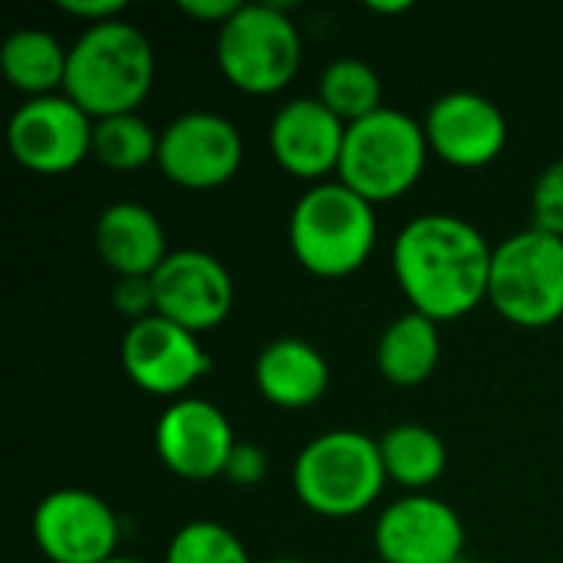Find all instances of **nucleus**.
<instances>
[{"mask_svg":"<svg viewBox=\"0 0 563 563\" xmlns=\"http://www.w3.org/2000/svg\"><path fill=\"white\" fill-rule=\"evenodd\" d=\"M495 247L449 211L412 218L393 244V274L409 307L435 323L468 317L488 300Z\"/></svg>","mask_w":563,"mask_h":563,"instance_id":"f257e3e1","label":"nucleus"},{"mask_svg":"<svg viewBox=\"0 0 563 563\" xmlns=\"http://www.w3.org/2000/svg\"><path fill=\"white\" fill-rule=\"evenodd\" d=\"M155 82V53L148 36L122 20L86 26L69 46L63 92L89 115L109 119L135 112Z\"/></svg>","mask_w":563,"mask_h":563,"instance_id":"f03ea898","label":"nucleus"},{"mask_svg":"<svg viewBox=\"0 0 563 563\" xmlns=\"http://www.w3.org/2000/svg\"><path fill=\"white\" fill-rule=\"evenodd\" d=\"M376 205L340 181L310 185L290 211V251L320 280L356 274L376 247Z\"/></svg>","mask_w":563,"mask_h":563,"instance_id":"7ed1b4c3","label":"nucleus"},{"mask_svg":"<svg viewBox=\"0 0 563 563\" xmlns=\"http://www.w3.org/2000/svg\"><path fill=\"white\" fill-rule=\"evenodd\" d=\"M389 475L379 442L356 429H333L310 439L294 462V492L320 518H356L369 511Z\"/></svg>","mask_w":563,"mask_h":563,"instance_id":"20e7f679","label":"nucleus"},{"mask_svg":"<svg viewBox=\"0 0 563 563\" xmlns=\"http://www.w3.org/2000/svg\"><path fill=\"white\" fill-rule=\"evenodd\" d=\"M429 155L422 122L402 109L383 106L379 112L346 125L336 181L369 205L396 201L419 185Z\"/></svg>","mask_w":563,"mask_h":563,"instance_id":"39448f33","label":"nucleus"},{"mask_svg":"<svg viewBox=\"0 0 563 563\" xmlns=\"http://www.w3.org/2000/svg\"><path fill=\"white\" fill-rule=\"evenodd\" d=\"M221 76L247 96H274L290 86L303 59V40L284 3H241L218 30Z\"/></svg>","mask_w":563,"mask_h":563,"instance_id":"423d86ee","label":"nucleus"},{"mask_svg":"<svg viewBox=\"0 0 563 563\" xmlns=\"http://www.w3.org/2000/svg\"><path fill=\"white\" fill-rule=\"evenodd\" d=\"M488 303L521 330H544L563 317V238L538 228L495 247Z\"/></svg>","mask_w":563,"mask_h":563,"instance_id":"0eeeda50","label":"nucleus"},{"mask_svg":"<svg viewBox=\"0 0 563 563\" xmlns=\"http://www.w3.org/2000/svg\"><path fill=\"white\" fill-rule=\"evenodd\" d=\"M89 119L66 92L26 99L7 122V145L20 168L33 175H66L92 155Z\"/></svg>","mask_w":563,"mask_h":563,"instance_id":"6e6552de","label":"nucleus"},{"mask_svg":"<svg viewBox=\"0 0 563 563\" xmlns=\"http://www.w3.org/2000/svg\"><path fill=\"white\" fill-rule=\"evenodd\" d=\"M244 162V139L238 125L218 112H181L158 132L162 175L188 191H211L228 185Z\"/></svg>","mask_w":563,"mask_h":563,"instance_id":"1a4fd4ad","label":"nucleus"},{"mask_svg":"<svg viewBox=\"0 0 563 563\" xmlns=\"http://www.w3.org/2000/svg\"><path fill=\"white\" fill-rule=\"evenodd\" d=\"M119 360L135 389L172 402L211 373V356L205 353L198 336L158 313L129 323V330L122 333Z\"/></svg>","mask_w":563,"mask_h":563,"instance_id":"9d476101","label":"nucleus"},{"mask_svg":"<svg viewBox=\"0 0 563 563\" xmlns=\"http://www.w3.org/2000/svg\"><path fill=\"white\" fill-rule=\"evenodd\" d=\"M33 541L49 563H106L119 548V518L92 492L56 488L33 508Z\"/></svg>","mask_w":563,"mask_h":563,"instance_id":"9b49d317","label":"nucleus"},{"mask_svg":"<svg viewBox=\"0 0 563 563\" xmlns=\"http://www.w3.org/2000/svg\"><path fill=\"white\" fill-rule=\"evenodd\" d=\"M155 313L201 336L221 327L234 307V280L228 267L198 247L172 251L152 274Z\"/></svg>","mask_w":563,"mask_h":563,"instance_id":"f8f14e48","label":"nucleus"},{"mask_svg":"<svg viewBox=\"0 0 563 563\" xmlns=\"http://www.w3.org/2000/svg\"><path fill=\"white\" fill-rule=\"evenodd\" d=\"M238 439L228 416L208 399L181 396L155 422V452L162 465L185 482L221 478Z\"/></svg>","mask_w":563,"mask_h":563,"instance_id":"ddd939ff","label":"nucleus"},{"mask_svg":"<svg viewBox=\"0 0 563 563\" xmlns=\"http://www.w3.org/2000/svg\"><path fill=\"white\" fill-rule=\"evenodd\" d=\"M426 142L435 158H442L452 168H488L501 158L508 145V119L501 106H495L488 96L472 89H455L439 96L426 119Z\"/></svg>","mask_w":563,"mask_h":563,"instance_id":"4468645a","label":"nucleus"},{"mask_svg":"<svg viewBox=\"0 0 563 563\" xmlns=\"http://www.w3.org/2000/svg\"><path fill=\"white\" fill-rule=\"evenodd\" d=\"M373 548L379 563H452L465 551V525L449 501L406 495L376 518Z\"/></svg>","mask_w":563,"mask_h":563,"instance_id":"2eb2a0df","label":"nucleus"},{"mask_svg":"<svg viewBox=\"0 0 563 563\" xmlns=\"http://www.w3.org/2000/svg\"><path fill=\"white\" fill-rule=\"evenodd\" d=\"M267 139L274 162L287 175L320 185L340 168L346 122H340L317 96H300L277 109Z\"/></svg>","mask_w":563,"mask_h":563,"instance_id":"dca6fc26","label":"nucleus"},{"mask_svg":"<svg viewBox=\"0 0 563 563\" xmlns=\"http://www.w3.org/2000/svg\"><path fill=\"white\" fill-rule=\"evenodd\" d=\"M102 264L115 277H152L172 254L165 244V228L152 208L139 201L106 205L92 231Z\"/></svg>","mask_w":563,"mask_h":563,"instance_id":"f3484780","label":"nucleus"},{"mask_svg":"<svg viewBox=\"0 0 563 563\" xmlns=\"http://www.w3.org/2000/svg\"><path fill=\"white\" fill-rule=\"evenodd\" d=\"M254 386L277 409H310L330 389V366L313 343L300 336H280L257 353Z\"/></svg>","mask_w":563,"mask_h":563,"instance_id":"a211bd4d","label":"nucleus"},{"mask_svg":"<svg viewBox=\"0 0 563 563\" xmlns=\"http://www.w3.org/2000/svg\"><path fill=\"white\" fill-rule=\"evenodd\" d=\"M442 360V340H439V323L409 310L396 317L379 343H376V366L386 383L399 389L422 386Z\"/></svg>","mask_w":563,"mask_h":563,"instance_id":"6ab92c4d","label":"nucleus"},{"mask_svg":"<svg viewBox=\"0 0 563 563\" xmlns=\"http://www.w3.org/2000/svg\"><path fill=\"white\" fill-rule=\"evenodd\" d=\"M69 49L40 26H23L0 43V73L26 99L56 96L66 82Z\"/></svg>","mask_w":563,"mask_h":563,"instance_id":"aec40b11","label":"nucleus"},{"mask_svg":"<svg viewBox=\"0 0 563 563\" xmlns=\"http://www.w3.org/2000/svg\"><path fill=\"white\" fill-rule=\"evenodd\" d=\"M379 452L389 482H396L409 495H426V488H432L449 468L445 442L439 439V432L419 422H402L389 429L379 439Z\"/></svg>","mask_w":563,"mask_h":563,"instance_id":"412c9836","label":"nucleus"},{"mask_svg":"<svg viewBox=\"0 0 563 563\" xmlns=\"http://www.w3.org/2000/svg\"><path fill=\"white\" fill-rule=\"evenodd\" d=\"M317 99L340 122L353 125L383 109V79L369 63H363L356 56H340L320 73Z\"/></svg>","mask_w":563,"mask_h":563,"instance_id":"4be33fe9","label":"nucleus"},{"mask_svg":"<svg viewBox=\"0 0 563 563\" xmlns=\"http://www.w3.org/2000/svg\"><path fill=\"white\" fill-rule=\"evenodd\" d=\"M92 158L112 172H139L158 158V132L139 115H109L92 129Z\"/></svg>","mask_w":563,"mask_h":563,"instance_id":"5701e85b","label":"nucleus"},{"mask_svg":"<svg viewBox=\"0 0 563 563\" xmlns=\"http://www.w3.org/2000/svg\"><path fill=\"white\" fill-rule=\"evenodd\" d=\"M165 563H251L241 538L218 521H188L168 541Z\"/></svg>","mask_w":563,"mask_h":563,"instance_id":"b1692460","label":"nucleus"},{"mask_svg":"<svg viewBox=\"0 0 563 563\" xmlns=\"http://www.w3.org/2000/svg\"><path fill=\"white\" fill-rule=\"evenodd\" d=\"M531 211H534V224L544 234L563 238V158L551 162L531 191Z\"/></svg>","mask_w":563,"mask_h":563,"instance_id":"393cba45","label":"nucleus"},{"mask_svg":"<svg viewBox=\"0 0 563 563\" xmlns=\"http://www.w3.org/2000/svg\"><path fill=\"white\" fill-rule=\"evenodd\" d=\"M112 307L129 320L139 323L145 317H155V290L152 277H119L112 287Z\"/></svg>","mask_w":563,"mask_h":563,"instance_id":"a878e982","label":"nucleus"},{"mask_svg":"<svg viewBox=\"0 0 563 563\" xmlns=\"http://www.w3.org/2000/svg\"><path fill=\"white\" fill-rule=\"evenodd\" d=\"M267 475V459L264 452L254 445V442H238L231 459H228V468H224V478L238 488H251L257 482H264Z\"/></svg>","mask_w":563,"mask_h":563,"instance_id":"bb28decb","label":"nucleus"},{"mask_svg":"<svg viewBox=\"0 0 563 563\" xmlns=\"http://www.w3.org/2000/svg\"><path fill=\"white\" fill-rule=\"evenodd\" d=\"M59 10L86 26H99L109 20H122L125 3L122 0H59Z\"/></svg>","mask_w":563,"mask_h":563,"instance_id":"cd10ccee","label":"nucleus"},{"mask_svg":"<svg viewBox=\"0 0 563 563\" xmlns=\"http://www.w3.org/2000/svg\"><path fill=\"white\" fill-rule=\"evenodd\" d=\"M178 10L191 20H201V23H211L221 30L241 10V0H181Z\"/></svg>","mask_w":563,"mask_h":563,"instance_id":"c85d7f7f","label":"nucleus"},{"mask_svg":"<svg viewBox=\"0 0 563 563\" xmlns=\"http://www.w3.org/2000/svg\"><path fill=\"white\" fill-rule=\"evenodd\" d=\"M366 10L379 16H399L412 10V0H366Z\"/></svg>","mask_w":563,"mask_h":563,"instance_id":"c756f323","label":"nucleus"},{"mask_svg":"<svg viewBox=\"0 0 563 563\" xmlns=\"http://www.w3.org/2000/svg\"><path fill=\"white\" fill-rule=\"evenodd\" d=\"M106 563H142V561H132V558H119V554H115L112 561H106Z\"/></svg>","mask_w":563,"mask_h":563,"instance_id":"7c9ffc66","label":"nucleus"},{"mask_svg":"<svg viewBox=\"0 0 563 563\" xmlns=\"http://www.w3.org/2000/svg\"><path fill=\"white\" fill-rule=\"evenodd\" d=\"M267 563H303V561H297V558H277V561H267Z\"/></svg>","mask_w":563,"mask_h":563,"instance_id":"2f4dec72","label":"nucleus"},{"mask_svg":"<svg viewBox=\"0 0 563 563\" xmlns=\"http://www.w3.org/2000/svg\"><path fill=\"white\" fill-rule=\"evenodd\" d=\"M452 563H472V561H465V558H459V561H452Z\"/></svg>","mask_w":563,"mask_h":563,"instance_id":"473e14b6","label":"nucleus"}]
</instances>
